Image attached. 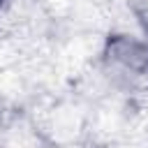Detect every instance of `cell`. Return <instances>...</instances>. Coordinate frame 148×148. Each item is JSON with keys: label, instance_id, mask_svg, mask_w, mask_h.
<instances>
[{"label": "cell", "instance_id": "1", "mask_svg": "<svg viewBox=\"0 0 148 148\" xmlns=\"http://www.w3.org/2000/svg\"><path fill=\"white\" fill-rule=\"evenodd\" d=\"M111 74L125 81L148 79V42L132 35H111L104 49Z\"/></svg>", "mask_w": 148, "mask_h": 148}, {"label": "cell", "instance_id": "2", "mask_svg": "<svg viewBox=\"0 0 148 148\" xmlns=\"http://www.w3.org/2000/svg\"><path fill=\"white\" fill-rule=\"evenodd\" d=\"M130 7L136 16V21L141 23L143 32L148 35V0H130Z\"/></svg>", "mask_w": 148, "mask_h": 148}, {"label": "cell", "instance_id": "3", "mask_svg": "<svg viewBox=\"0 0 148 148\" xmlns=\"http://www.w3.org/2000/svg\"><path fill=\"white\" fill-rule=\"evenodd\" d=\"M5 2H7V0H0V7H2V5H5Z\"/></svg>", "mask_w": 148, "mask_h": 148}]
</instances>
